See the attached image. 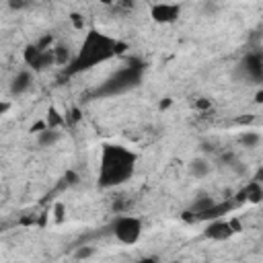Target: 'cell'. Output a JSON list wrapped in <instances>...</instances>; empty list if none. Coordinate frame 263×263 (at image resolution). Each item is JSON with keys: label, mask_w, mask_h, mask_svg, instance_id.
<instances>
[{"label": "cell", "mask_w": 263, "mask_h": 263, "mask_svg": "<svg viewBox=\"0 0 263 263\" xmlns=\"http://www.w3.org/2000/svg\"><path fill=\"white\" fill-rule=\"evenodd\" d=\"M125 49V43L113 41L111 37L99 33V31H90L80 47L78 58H74V62L70 64V72H80V70H88L99 62H105L109 58H113L115 53H121Z\"/></svg>", "instance_id": "cell-1"}, {"label": "cell", "mask_w": 263, "mask_h": 263, "mask_svg": "<svg viewBox=\"0 0 263 263\" xmlns=\"http://www.w3.org/2000/svg\"><path fill=\"white\" fill-rule=\"evenodd\" d=\"M134 164H136V154H132L123 146H105L101 154L99 183L103 187H113L127 181L134 173Z\"/></svg>", "instance_id": "cell-2"}, {"label": "cell", "mask_w": 263, "mask_h": 263, "mask_svg": "<svg viewBox=\"0 0 263 263\" xmlns=\"http://www.w3.org/2000/svg\"><path fill=\"white\" fill-rule=\"evenodd\" d=\"M142 74H144V66H142V64H134V66L129 64V66L117 70L113 76H109V78L105 80V84L97 90V95L105 97V95L125 92V90H129V88H134V86L140 84Z\"/></svg>", "instance_id": "cell-3"}, {"label": "cell", "mask_w": 263, "mask_h": 263, "mask_svg": "<svg viewBox=\"0 0 263 263\" xmlns=\"http://www.w3.org/2000/svg\"><path fill=\"white\" fill-rule=\"evenodd\" d=\"M113 234L121 245H136L142 236V220L136 216H119L113 222Z\"/></svg>", "instance_id": "cell-4"}, {"label": "cell", "mask_w": 263, "mask_h": 263, "mask_svg": "<svg viewBox=\"0 0 263 263\" xmlns=\"http://www.w3.org/2000/svg\"><path fill=\"white\" fill-rule=\"evenodd\" d=\"M181 14V6L179 4H171V2H158V4H152L150 6V16L154 23H160V25H168V23H175Z\"/></svg>", "instance_id": "cell-5"}, {"label": "cell", "mask_w": 263, "mask_h": 263, "mask_svg": "<svg viewBox=\"0 0 263 263\" xmlns=\"http://www.w3.org/2000/svg\"><path fill=\"white\" fill-rule=\"evenodd\" d=\"M240 70L245 72V76L249 80H263V55L261 53H249L242 62H240Z\"/></svg>", "instance_id": "cell-6"}, {"label": "cell", "mask_w": 263, "mask_h": 263, "mask_svg": "<svg viewBox=\"0 0 263 263\" xmlns=\"http://www.w3.org/2000/svg\"><path fill=\"white\" fill-rule=\"evenodd\" d=\"M232 234H234V232L230 230V224H228L226 220H212V222H208L205 228H203V236L210 238V240H218V242L228 240Z\"/></svg>", "instance_id": "cell-7"}, {"label": "cell", "mask_w": 263, "mask_h": 263, "mask_svg": "<svg viewBox=\"0 0 263 263\" xmlns=\"http://www.w3.org/2000/svg\"><path fill=\"white\" fill-rule=\"evenodd\" d=\"M31 84H33V74L29 70H21V72H16L12 76V80L8 84V92L12 97H21L31 88Z\"/></svg>", "instance_id": "cell-8"}, {"label": "cell", "mask_w": 263, "mask_h": 263, "mask_svg": "<svg viewBox=\"0 0 263 263\" xmlns=\"http://www.w3.org/2000/svg\"><path fill=\"white\" fill-rule=\"evenodd\" d=\"M263 199V185L257 181H249L238 193H236V203H259Z\"/></svg>", "instance_id": "cell-9"}, {"label": "cell", "mask_w": 263, "mask_h": 263, "mask_svg": "<svg viewBox=\"0 0 263 263\" xmlns=\"http://www.w3.org/2000/svg\"><path fill=\"white\" fill-rule=\"evenodd\" d=\"M187 168H189V175H191L193 179H203V177L210 175L212 164H210V160H208L205 156H195V158L189 160Z\"/></svg>", "instance_id": "cell-10"}, {"label": "cell", "mask_w": 263, "mask_h": 263, "mask_svg": "<svg viewBox=\"0 0 263 263\" xmlns=\"http://www.w3.org/2000/svg\"><path fill=\"white\" fill-rule=\"evenodd\" d=\"M232 208H234V203H232V201L214 203L208 212H203V214H199V216H197V222H199V220H208V222H212V220H220V218H222L224 214H228Z\"/></svg>", "instance_id": "cell-11"}, {"label": "cell", "mask_w": 263, "mask_h": 263, "mask_svg": "<svg viewBox=\"0 0 263 263\" xmlns=\"http://www.w3.org/2000/svg\"><path fill=\"white\" fill-rule=\"evenodd\" d=\"M53 55H55V64L58 66H70L74 62L72 47H70V43H64V41L53 45Z\"/></svg>", "instance_id": "cell-12"}, {"label": "cell", "mask_w": 263, "mask_h": 263, "mask_svg": "<svg viewBox=\"0 0 263 263\" xmlns=\"http://www.w3.org/2000/svg\"><path fill=\"white\" fill-rule=\"evenodd\" d=\"M60 140H62L60 129H51V127H47L45 132L37 134V144H39L41 148H53Z\"/></svg>", "instance_id": "cell-13"}, {"label": "cell", "mask_w": 263, "mask_h": 263, "mask_svg": "<svg viewBox=\"0 0 263 263\" xmlns=\"http://www.w3.org/2000/svg\"><path fill=\"white\" fill-rule=\"evenodd\" d=\"M216 201H214V197H210L208 193H199V195H195V199H193V203H191V212L195 214V218L199 216V214H203V212H208L212 205H214Z\"/></svg>", "instance_id": "cell-14"}, {"label": "cell", "mask_w": 263, "mask_h": 263, "mask_svg": "<svg viewBox=\"0 0 263 263\" xmlns=\"http://www.w3.org/2000/svg\"><path fill=\"white\" fill-rule=\"evenodd\" d=\"M222 162H224V164H228V166H230V171H232V173H236L238 177L247 175V164H242V160H238V158H236V154H232V152H224V154H222Z\"/></svg>", "instance_id": "cell-15"}, {"label": "cell", "mask_w": 263, "mask_h": 263, "mask_svg": "<svg viewBox=\"0 0 263 263\" xmlns=\"http://www.w3.org/2000/svg\"><path fill=\"white\" fill-rule=\"evenodd\" d=\"M45 121H47V127H51V129H60V127L66 125V117H64L55 107H49V109H47Z\"/></svg>", "instance_id": "cell-16"}, {"label": "cell", "mask_w": 263, "mask_h": 263, "mask_svg": "<svg viewBox=\"0 0 263 263\" xmlns=\"http://www.w3.org/2000/svg\"><path fill=\"white\" fill-rule=\"evenodd\" d=\"M41 49L35 45V43H31V45H27L25 47V51H23V60H25V64L29 66V68H33L35 64H37V60L41 58Z\"/></svg>", "instance_id": "cell-17"}, {"label": "cell", "mask_w": 263, "mask_h": 263, "mask_svg": "<svg viewBox=\"0 0 263 263\" xmlns=\"http://www.w3.org/2000/svg\"><path fill=\"white\" fill-rule=\"evenodd\" d=\"M238 142L245 146V148H255L259 142H261V136L257 132H242L238 136Z\"/></svg>", "instance_id": "cell-18"}, {"label": "cell", "mask_w": 263, "mask_h": 263, "mask_svg": "<svg viewBox=\"0 0 263 263\" xmlns=\"http://www.w3.org/2000/svg\"><path fill=\"white\" fill-rule=\"evenodd\" d=\"M78 181H80V177L76 171H66V175L62 177V187H74Z\"/></svg>", "instance_id": "cell-19"}, {"label": "cell", "mask_w": 263, "mask_h": 263, "mask_svg": "<svg viewBox=\"0 0 263 263\" xmlns=\"http://www.w3.org/2000/svg\"><path fill=\"white\" fill-rule=\"evenodd\" d=\"M51 43H53V35H51V33H45V35H43L35 45H37L41 51H47V49H51V47H49Z\"/></svg>", "instance_id": "cell-20"}, {"label": "cell", "mask_w": 263, "mask_h": 263, "mask_svg": "<svg viewBox=\"0 0 263 263\" xmlns=\"http://www.w3.org/2000/svg\"><path fill=\"white\" fill-rule=\"evenodd\" d=\"M64 218H66V208H64V203L58 201V203L53 205V220H55V224H62Z\"/></svg>", "instance_id": "cell-21"}, {"label": "cell", "mask_w": 263, "mask_h": 263, "mask_svg": "<svg viewBox=\"0 0 263 263\" xmlns=\"http://www.w3.org/2000/svg\"><path fill=\"white\" fill-rule=\"evenodd\" d=\"M193 107H195L197 111H210V109H212V101L205 99V97H199V99L193 103Z\"/></svg>", "instance_id": "cell-22"}, {"label": "cell", "mask_w": 263, "mask_h": 263, "mask_svg": "<svg viewBox=\"0 0 263 263\" xmlns=\"http://www.w3.org/2000/svg\"><path fill=\"white\" fill-rule=\"evenodd\" d=\"M80 117H82V115H80V109H78V107H72L70 113L66 115V123H72V125H74V123L80 121Z\"/></svg>", "instance_id": "cell-23"}, {"label": "cell", "mask_w": 263, "mask_h": 263, "mask_svg": "<svg viewBox=\"0 0 263 263\" xmlns=\"http://www.w3.org/2000/svg\"><path fill=\"white\" fill-rule=\"evenodd\" d=\"M92 253H95V249H92V247H80V249H76L74 257H76V259H88Z\"/></svg>", "instance_id": "cell-24"}, {"label": "cell", "mask_w": 263, "mask_h": 263, "mask_svg": "<svg viewBox=\"0 0 263 263\" xmlns=\"http://www.w3.org/2000/svg\"><path fill=\"white\" fill-rule=\"evenodd\" d=\"M70 21H72L74 29H82V27H84V18H82L78 12H72V14H70Z\"/></svg>", "instance_id": "cell-25"}, {"label": "cell", "mask_w": 263, "mask_h": 263, "mask_svg": "<svg viewBox=\"0 0 263 263\" xmlns=\"http://www.w3.org/2000/svg\"><path fill=\"white\" fill-rule=\"evenodd\" d=\"M228 224H230V230H232L234 234L242 232V222H240L238 218H230V220H228Z\"/></svg>", "instance_id": "cell-26"}, {"label": "cell", "mask_w": 263, "mask_h": 263, "mask_svg": "<svg viewBox=\"0 0 263 263\" xmlns=\"http://www.w3.org/2000/svg\"><path fill=\"white\" fill-rule=\"evenodd\" d=\"M171 105H173V99H171V97H164V99H160V101H158V109H160V111L168 109Z\"/></svg>", "instance_id": "cell-27"}, {"label": "cell", "mask_w": 263, "mask_h": 263, "mask_svg": "<svg viewBox=\"0 0 263 263\" xmlns=\"http://www.w3.org/2000/svg\"><path fill=\"white\" fill-rule=\"evenodd\" d=\"M253 181H257V183H261V185H263V166H259V168L255 171V175H253Z\"/></svg>", "instance_id": "cell-28"}, {"label": "cell", "mask_w": 263, "mask_h": 263, "mask_svg": "<svg viewBox=\"0 0 263 263\" xmlns=\"http://www.w3.org/2000/svg\"><path fill=\"white\" fill-rule=\"evenodd\" d=\"M8 6H10L12 10H21V8H25L27 4H25V2H14V0H10V2H8Z\"/></svg>", "instance_id": "cell-29"}, {"label": "cell", "mask_w": 263, "mask_h": 263, "mask_svg": "<svg viewBox=\"0 0 263 263\" xmlns=\"http://www.w3.org/2000/svg\"><path fill=\"white\" fill-rule=\"evenodd\" d=\"M201 148H203V152H210V154H212V152H216V146H214L212 142H203V144H201Z\"/></svg>", "instance_id": "cell-30"}, {"label": "cell", "mask_w": 263, "mask_h": 263, "mask_svg": "<svg viewBox=\"0 0 263 263\" xmlns=\"http://www.w3.org/2000/svg\"><path fill=\"white\" fill-rule=\"evenodd\" d=\"M8 109H10V103H8V101H2V103H0V115H6Z\"/></svg>", "instance_id": "cell-31"}, {"label": "cell", "mask_w": 263, "mask_h": 263, "mask_svg": "<svg viewBox=\"0 0 263 263\" xmlns=\"http://www.w3.org/2000/svg\"><path fill=\"white\" fill-rule=\"evenodd\" d=\"M251 121H253V115H247V117H238V119H236V123H240V125L251 123Z\"/></svg>", "instance_id": "cell-32"}, {"label": "cell", "mask_w": 263, "mask_h": 263, "mask_svg": "<svg viewBox=\"0 0 263 263\" xmlns=\"http://www.w3.org/2000/svg\"><path fill=\"white\" fill-rule=\"evenodd\" d=\"M255 103H257V105H263V88L255 92Z\"/></svg>", "instance_id": "cell-33"}, {"label": "cell", "mask_w": 263, "mask_h": 263, "mask_svg": "<svg viewBox=\"0 0 263 263\" xmlns=\"http://www.w3.org/2000/svg\"><path fill=\"white\" fill-rule=\"evenodd\" d=\"M134 263H156V259H154V257H144V259H138V261H134Z\"/></svg>", "instance_id": "cell-34"}, {"label": "cell", "mask_w": 263, "mask_h": 263, "mask_svg": "<svg viewBox=\"0 0 263 263\" xmlns=\"http://www.w3.org/2000/svg\"><path fill=\"white\" fill-rule=\"evenodd\" d=\"M171 263H181V261H171Z\"/></svg>", "instance_id": "cell-35"}, {"label": "cell", "mask_w": 263, "mask_h": 263, "mask_svg": "<svg viewBox=\"0 0 263 263\" xmlns=\"http://www.w3.org/2000/svg\"><path fill=\"white\" fill-rule=\"evenodd\" d=\"M261 166H263V164H261Z\"/></svg>", "instance_id": "cell-36"}]
</instances>
